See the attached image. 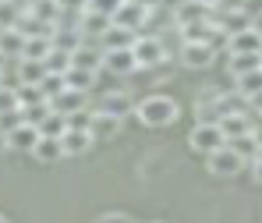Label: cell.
Wrapping results in <instances>:
<instances>
[{
  "label": "cell",
  "instance_id": "6da1fadb",
  "mask_svg": "<svg viewBox=\"0 0 262 223\" xmlns=\"http://www.w3.org/2000/svg\"><path fill=\"white\" fill-rule=\"evenodd\" d=\"M177 114H181V106H177V99H170V96H149V99H142L135 106V117L145 128H170L177 121Z\"/></svg>",
  "mask_w": 262,
  "mask_h": 223
},
{
  "label": "cell",
  "instance_id": "7a4b0ae2",
  "mask_svg": "<svg viewBox=\"0 0 262 223\" xmlns=\"http://www.w3.org/2000/svg\"><path fill=\"white\" fill-rule=\"evenodd\" d=\"M188 145H191L195 152L209 156V152H216L220 145H227V138H223L216 121H199V124L191 128V135H188Z\"/></svg>",
  "mask_w": 262,
  "mask_h": 223
},
{
  "label": "cell",
  "instance_id": "3957f363",
  "mask_svg": "<svg viewBox=\"0 0 262 223\" xmlns=\"http://www.w3.org/2000/svg\"><path fill=\"white\" fill-rule=\"evenodd\" d=\"M131 57H135L138 68H160L167 60V46H163V39H156V36H135Z\"/></svg>",
  "mask_w": 262,
  "mask_h": 223
},
{
  "label": "cell",
  "instance_id": "277c9868",
  "mask_svg": "<svg viewBox=\"0 0 262 223\" xmlns=\"http://www.w3.org/2000/svg\"><path fill=\"white\" fill-rule=\"evenodd\" d=\"M149 14H152V11H149V4H142V0H121V7L114 11V18H110V21H114L117 29H128V32L138 36V29L149 21Z\"/></svg>",
  "mask_w": 262,
  "mask_h": 223
},
{
  "label": "cell",
  "instance_id": "5b68a950",
  "mask_svg": "<svg viewBox=\"0 0 262 223\" xmlns=\"http://www.w3.org/2000/svg\"><path fill=\"white\" fill-rule=\"evenodd\" d=\"M206 160H209V170H213L216 177H234V174L245 167V156H237L230 145H220L216 152H209Z\"/></svg>",
  "mask_w": 262,
  "mask_h": 223
},
{
  "label": "cell",
  "instance_id": "8992f818",
  "mask_svg": "<svg viewBox=\"0 0 262 223\" xmlns=\"http://www.w3.org/2000/svg\"><path fill=\"white\" fill-rule=\"evenodd\" d=\"M121 121H124V117H114V114L92 110L89 121H85V131L92 135V142H99V138H114V135L121 131Z\"/></svg>",
  "mask_w": 262,
  "mask_h": 223
},
{
  "label": "cell",
  "instance_id": "52a82bcc",
  "mask_svg": "<svg viewBox=\"0 0 262 223\" xmlns=\"http://www.w3.org/2000/svg\"><path fill=\"white\" fill-rule=\"evenodd\" d=\"M85 103H89V92H75V89H64L60 96L50 99V110L60 114V117H71V114H85Z\"/></svg>",
  "mask_w": 262,
  "mask_h": 223
},
{
  "label": "cell",
  "instance_id": "ba28073f",
  "mask_svg": "<svg viewBox=\"0 0 262 223\" xmlns=\"http://www.w3.org/2000/svg\"><path fill=\"white\" fill-rule=\"evenodd\" d=\"M71 68H82V71H103V50L99 43H92V39H82V46L71 53Z\"/></svg>",
  "mask_w": 262,
  "mask_h": 223
},
{
  "label": "cell",
  "instance_id": "9c48e42d",
  "mask_svg": "<svg viewBox=\"0 0 262 223\" xmlns=\"http://www.w3.org/2000/svg\"><path fill=\"white\" fill-rule=\"evenodd\" d=\"M223 50H227V53H262V36L248 25V29L227 36V39H223Z\"/></svg>",
  "mask_w": 262,
  "mask_h": 223
},
{
  "label": "cell",
  "instance_id": "30bf717a",
  "mask_svg": "<svg viewBox=\"0 0 262 223\" xmlns=\"http://www.w3.org/2000/svg\"><path fill=\"white\" fill-rule=\"evenodd\" d=\"M213 18V11L209 7H202V4H195V0H181L174 7V25L177 29H184V25H199V21H209Z\"/></svg>",
  "mask_w": 262,
  "mask_h": 223
},
{
  "label": "cell",
  "instance_id": "8fae6325",
  "mask_svg": "<svg viewBox=\"0 0 262 223\" xmlns=\"http://www.w3.org/2000/svg\"><path fill=\"white\" fill-rule=\"evenodd\" d=\"M216 57V46H206V43H184L181 46V64L184 68H209Z\"/></svg>",
  "mask_w": 262,
  "mask_h": 223
},
{
  "label": "cell",
  "instance_id": "7c38bea8",
  "mask_svg": "<svg viewBox=\"0 0 262 223\" xmlns=\"http://www.w3.org/2000/svg\"><path fill=\"white\" fill-rule=\"evenodd\" d=\"M223 138L230 142V138H241V135H252V117L245 114V110H234V114H223L216 121Z\"/></svg>",
  "mask_w": 262,
  "mask_h": 223
},
{
  "label": "cell",
  "instance_id": "4fadbf2b",
  "mask_svg": "<svg viewBox=\"0 0 262 223\" xmlns=\"http://www.w3.org/2000/svg\"><path fill=\"white\" fill-rule=\"evenodd\" d=\"M89 145H92V135L85 128H68L60 135V152L64 156H82V152H89Z\"/></svg>",
  "mask_w": 262,
  "mask_h": 223
},
{
  "label": "cell",
  "instance_id": "5bb4252c",
  "mask_svg": "<svg viewBox=\"0 0 262 223\" xmlns=\"http://www.w3.org/2000/svg\"><path fill=\"white\" fill-rule=\"evenodd\" d=\"M103 68L114 71V75H131V71H138L131 50H103Z\"/></svg>",
  "mask_w": 262,
  "mask_h": 223
},
{
  "label": "cell",
  "instance_id": "9a60e30c",
  "mask_svg": "<svg viewBox=\"0 0 262 223\" xmlns=\"http://www.w3.org/2000/svg\"><path fill=\"white\" fill-rule=\"evenodd\" d=\"M110 25H114V21L103 18V14H96V11H82V18H78V32H82V39H92V43H96Z\"/></svg>",
  "mask_w": 262,
  "mask_h": 223
},
{
  "label": "cell",
  "instance_id": "2e32d148",
  "mask_svg": "<svg viewBox=\"0 0 262 223\" xmlns=\"http://www.w3.org/2000/svg\"><path fill=\"white\" fill-rule=\"evenodd\" d=\"M4 142H7V149H18V152H32V145L39 142V128H32V124H18L11 135H4Z\"/></svg>",
  "mask_w": 262,
  "mask_h": 223
},
{
  "label": "cell",
  "instance_id": "e0dca14e",
  "mask_svg": "<svg viewBox=\"0 0 262 223\" xmlns=\"http://www.w3.org/2000/svg\"><path fill=\"white\" fill-rule=\"evenodd\" d=\"M53 50H64V53H75L82 46V32L75 25H53V36H50Z\"/></svg>",
  "mask_w": 262,
  "mask_h": 223
},
{
  "label": "cell",
  "instance_id": "ac0fdd59",
  "mask_svg": "<svg viewBox=\"0 0 262 223\" xmlns=\"http://www.w3.org/2000/svg\"><path fill=\"white\" fill-rule=\"evenodd\" d=\"M262 68V53H227V71L234 78L248 75V71H259Z\"/></svg>",
  "mask_w": 262,
  "mask_h": 223
},
{
  "label": "cell",
  "instance_id": "d6986e66",
  "mask_svg": "<svg viewBox=\"0 0 262 223\" xmlns=\"http://www.w3.org/2000/svg\"><path fill=\"white\" fill-rule=\"evenodd\" d=\"M25 50V36L18 29H0V57L4 60H21Z\"/></svg>",
  "mask_w": 262,
  "mask_h": 223
},
{
  "label": "cell",
  "instance_id": "ffe728a7",
  "mask_svg": "<svg viewBox=\"0 0 262 223\" xmlns=\"http://www.w3.org/2000/svg\"><path fill=\"white\" fill-rule=\"evenodd\" d=\"M99 50H131V43H135V32H128V29H117V25H110L99 39Z\"/></svg>",
  "mask_w": 262,
  "mask_h": 223
},
{
  "label": "cell",
  "instance_id": "44dd1931",
  "mask_svg": "<svg viewBox=\"0 0 262 223\" xmlns=\"http://www.w3.org/2000/svg\"><path fill=\"white\" fill-rule=\"evenodd\" d=\"M131 96L128 92H106L103 99H99V106L96 110H103V114H114V117H124V114H131Z\"/></svg>",
  "mask_w": 262,
  "mask_h": 223
},
{
  "label": "cell",
  "instance_id": "7402d4cb",
  "mask_svg": "<svg viewBox=\"0 0 262 223\" xmlns=\"http://www.w3.org/2000/svg\"><path fill=\"white\" fill-rule=\"evenodd\" d=\"M14 71H18V85H39V82L46 78L43 60H25V57H21Z\"/></svg>",
  "mask_w": 262,
  "mask_h": 223
},
{
  "label": "cell",
  "instance_id": "603a6c76",
  "mask_svg": "<svg viewBox=\"0 0 262 223\" xmlns=\"http://www.w3.org/2000/svg\"><path fill=\"white\" fill-rule=\"evenodd\" d=\"M32 156L39 160V163H57L64 152H60V138H43L39 135V142L32 145Z\"/></svg>",
  "mask_w": 262,
  "mask_h": 223
},
{
  "label": "cell",
  "instance_id": "cb8c5ba5",
  "mask_svg": "<svg viewBox=\"0 0 262 223\" xmlns=\"http://www.w3.org/2000/svg\"><path fill=\"white\" fill-rule=\"evenodd\" d=\"M64 85L75 92H89L96 85V71H82V68H68L64 71Z\"/></svg>",
  "mask_w": 262,
  "mask_h": 223
},
{
  "label": "cell",
  "instance_id": "d4e9b609",
  "mask_svg": "<svg viewBox=\"0 0 262 223\" xmlns=\"http://www.w3.org/2000/svg\"><path fill=\"white\" fill-rule=\"evenodd\" d=\"M25 14V0H0V29H14Z\"/></svg>",
  "mask_w": 262,
  "mask_h": 223
},
{
  "label": "cell",
  "instance_id": "484cf974",
  "mask_svg": "<svg viewBox=\"0 0 262 223\" xmlns=\"http://www.w3.org/2000/svg\"><path fill=\"white\" fill-rule=\"evenodd\" d=\"M50 50H53L50 36H25V50H21V57H25V60H46Z\"/></svg>",
  "mask_w": 262,
  "mask_h": 223
},
{
  "label": "cell",
  "instance_id": "4316f807",
  "mask_svg": "<svg viewBox=\"0 0 262 223\" xmlns=\"http://www.w3.org/2000/svg\"><path fill=\"white\" fill-rule=\"evenodd\" d=\"M234 82H237V96L248 103L255 92H262V68H259V71H248V75H241V78H234Z\"/></svg>",
  "mask_w": 262,
  "mask_h": 223
},
{
  "label": "cell",
  "instance_id": "83f0119b",
  "mask_svg": "<svg viewBox=\"0 0 262 223\" xmlns=\"http://www.w3.org/2000/svg\"><path fill=\"white\" fill-rule=\"evenodd\" d=\"M18 114H21V124H32V128H39V124H43V121L50 117V114H53V110H50V103H32V106H21Z\"/></svg>",
  "mask_w": 262,
  "mask_h": 223
},
{
  "label": "cell",
  "instance_id": "f1b7e54d",
  "mask_svg": "<svg viewBox=\"0 0 262 223\" xmlns=\"http://www.w3.org/2000/svg\"><path fill=\"white\" fill-rule=\"evenodd\" d=\"M43 68H46V75H64V71L71 68V53H64V50H50L46 60H43Z\"/></svg>",
  "mask_w": 262,
  "mask_h": 223
},
{
  "label": "cell",
  "instance_id": "f546056e",
  "mask_svg": "<svg viewBox=\"0 0 262 223\" xmlns=\"http://www.w3.org/2000/svg\"><path fill=\"white\" fill-rule=\"evenodd\" d=\"M64 131H68V117H60V114H50L43 124H39V135L43 138H60Z\"/></svg>",
  "mask_w": 262,
  "mask_h": 223
},
{
  "label": "cell",
  "instance_id": "4dcf8cb0",
  "mask_svg": "<svg viewBox=\"0 0 262 223\" xmlns=\"http://www.w3.org/2000/svg\"><path fill=\"white\" fill-rule=\"evenodd\" d=\"M18 110L21 106H32V103H46V96L39 92V85H18Z\"/></svg>",
  "mask_w": 262,
  "mask_h": 223
},
{
  "label": "cell",
  "instance_id": "1f68e13d",
  "mask_svg": "<svg viewBox=\"0 0 262 223\" xmlns=\"http://www.w3.org/2000/svg\"><path fill=\"white\" fill-rule=\"evenodd\" d=\"M64 89H68V85H64V75H46L43 82H39V92L46 96V103H50L53 96H60Z\"/></svg>",
  "mask_w": 262,
  "mask_h": 223
},
{
  "label": "cell",
  "instance_id": "d6a6232c",
  "mask_svg": "<svg viewBox=\"0 0 262 223\" xmlns=\"http://www.w3.org/2000/svg\"><path fill=\"white\" fill-rule=\"evenodd\" d=\"M227 145H230V149H234L237 156H245V160H252V156H255V149H259L252 135H241V138H230Z\"/></svg>",
  "mask_w": 262,
  "mask_h": 223
},
{
  "label": "cell",
  "instance_id": "836d02e7",
  "mask_svg": "<svg viewBox=\"0 0 262 223\" xmlns=\"http://www.w3.org/2000/svg\"><path fill=\"white\" fill-rule=\"evenodd\" d=\"M117 7H121V0H85V11H96L103 18H114Z\"/></svg>",
  "mask_w": 262,
  "mask_h": 223
},
{
  "label": "cell",
  "instance_id": "e575fe53",
  "mask_svg": "<svg viewBox=\"0 0 262 223\" xmlns=\"http://www.w3.org/2000/svg\"><path fill=\"white\" fill-rule=\"evenodd\" d=\"M7 110H18V92L11 85H0V114H7Z\"/></svg>",
  "mask_w": 262,
  "mask_h": 223
},
{
  "label": "cell",
  "instance_id": "d590c367",
  "mask_svg": "<svg viewBox=\"0 0 262 223\" xmlns=\"http://www.w3.org/2000/svg\"><path fill=\"white\" fill-rule=\"evenodd\" d=\"M21 124V114L18 110H7V114H0V135H11L14 128Z\"/></svg>",
  "mask_w": 262,
  "mask_h": 223
},
{
  "label": "cell",
  "instance_id": "8d00e7d4",
  "mask_svg": "<svg viewBox=\"0 0 262 223\" xmlns=\"http://www.w3.org/2000/svg\"><path fill=\"white\" fill-rule=\"evenodd\" d=\"M213 11H220V14H237V11H248V0H216Z\"/></svg>",
  "mask_w": 262,
  "mask_h": 223
},
{
  "label": "cell",
  "instance_id": "74e56055",
  "mask_svg": "<svg viewBox=\"0 0 262 223\" xmlns=\"http://www.w3.org/2000/svg\"><path fill=\"white\" fill-rule=\"evenodd\" d=\"M96 223H135V220H131L128 213H106V216H99Z\"/></svg>",
  "mask_w": 262,
  "mask_h": 223
},
{
  "label": "cell",
  "instance_id": "f35d334b",
  "mask_svg": "<svg viewBox=\"0 0 262 223\" xmlns=\"http://www.w3.org/2000/svg\"><path fill=\"white\" fill-rule=\"evenodd\" d=\"M57 11H85V0H57Z\"/></svg>",
  "mask_w": 262,
  "mask_h": 223
},
{
  "label": "cell",
  "instance_id": "ab89813d",
  "mask_svg": "<svg viewBox=\"0 0 262 223\" xmlns=\"http://www.w3.org/2000/svg\"><path fill=\"white\" fill-rule=\"evenodd\" d=\"M252 177L262 184V149H255V156H252Z\"/></svg>",
  "mask_w": 262,
  "mask_h": 223
},
{
  "label": "cell",
  "instance_id": "60d3db41",
  "mask_svg": "<svg viewBox=\"0 0 262 223\" xmlns=\"http://www.w3.org/2000/svg\"><path fill=\"white\" fill-rule=\"evenodd\" d=\"M248 106H252V110H255V114H262V92H255V96H252V99H248Z\"/></svg>",
  "mask_w": 262,
  "mask_h": 223
},
{
  "label": "cell",
  "instance_id": "b9f144b4",
  "mask_svg": "<svg viewBox=\"0 0 262 223\" xmlns=\"http://www.w3.org/2000/svg\"><path fill=\"white\" fill-rule=\"evenodd\" d=\"M252 29H255V32H259V36H262V11H259V14H255V18H252Z\"/></svg>",
  "mask_w": 262,
  "mask_h": 223
},
{
  "label": "cell",
  "instance_id": "7bdbcfd3",
  "mask_svg": "<svg viewBox=\"0 0 262 223\" xmlns=\"http://www.w3.org/2000/svg\"><path fill=\"white\" fill-rule=\"evenodd\" d=\"M252 138H255V145L262 149V124H259V128H252Z\"/></svg>",
  "mask_w": 262,
  "mask_h": 223
},
{
  "label": "cell",
  "instance_id": "ee69618b",
  "mask_svg": "<svg viewBox=\"0 0 262 223\" xmlns=\"http://www.w3.org/2000/svg\"><path fill=\"white\" fill-rule=\"evenodd\" d=\"M195 4H202V7H209V11L216 7V0H195Z\"/></svg>",
  "mask_w": 262,
  "mask_h": 223
},
{
  "label": "cell",
  "instance_id": "f6af8a7d",
  "mask_svg": "<svg viewBox=\"0 0 262 223\" xmlns=\"http://www.w3.org/2000/svg\"><path fill=\"white\" fill-rule=\"evenodd\" d=\"M4 149H7V142H4V135H0V152H4Z\"/></svg>",
  "mask_w": 262,
  "mask_h": 223
},
{
  "label": "cell",
  "instance_id": "bcb514c9",
  "mask_svg": "<svg viewBox=\"0 0 262 223\" xmlns=\"http://www.w3.org/2000/svg\"><path fill=\"white\" fill-rule=\"evenodd\" d=\"M0 71H4V57H0Z\"/></svg>",
  "mask_w": 262,
  "mask_h": 223
},
{
  "label": "cell",
  "instance_id": "7dc6e473",
  "mask_svg": "<svg viewBox=\"0 0 262 223\" xmlns=\"http://www.w3.org/2000/svg\"><path fill=\"white\" fill-rule=\"evenodd\" d=\"M0 223H7V216H0Z\"/></svg>",
  "mask_w": 262,
  "mask_h": 223
}]
</instances>
